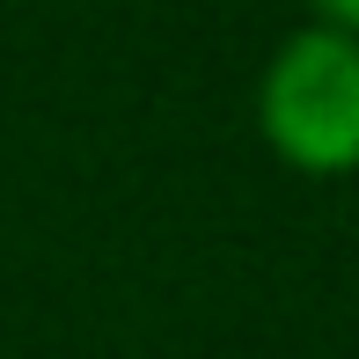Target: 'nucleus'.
Listing matches in <instances>:
<instances>
[{"mask_svg": "<svg viewBox=\"0 0 359 359\" xmlns=\"http://www.w3.org/2000/svg\"><path fill=\"white\" fill-rule=\"evenodd\" d=\"M323 22H337L345 37H359V0H337V8H323Z\"/></svg>", "mask_w": 359, "mask_h": 359, "instance_id": "f03ea898", "label": "nucleus"}, {"mask_svg": "<svg viewBox=\"0 0 359 359\" xmlns=\"http://www.w3.org/2000/svg\"><path fill=\"white\" fill-rule=\"evenodd\" d=\"M257 133L301 176L359 169V37L337 22H301L271 44L257 81Z\"/></svg>", "mask_w": 359, "mask_h": 359, "instance_id": "f257e3e1", "label": "nucleus"}]
</instances>
